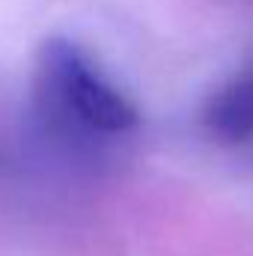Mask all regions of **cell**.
<instances>
[{
  "instance_id": "obj_1",
  "label": "cell",
  "mask_w": 253,
  "mask_h": 256,
  "mask_svg": "<svg viewBox=\"0 0 253 256\" xmlns=\"http://www.w3.org/2000/svg\"><path fill=\"white\" fill-rule=\"evenodd\" d=\"M36 92L48 116L96 134H122L140 122L137 108L68 39H48L36 60Z\"/></svg>"
},
{
  "instance_id": "obj_2",
  "label": "cell",
  "mask_w": 253,
  "mask_h": 256,
  "mask_svg": "<svg viewBox=\"0 0 253 256\" xmlns=\"http://www.w3.org/2000/svg\"><path fill=\"white\" fill-rule=\"evenodd\" d=\"M202 122L220 143H244L253 137V72L218 90L202 114Z\"/></svg>"
}]
</instances>
